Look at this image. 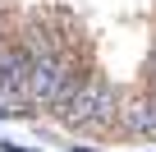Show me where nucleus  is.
<instances>
[{
    "instance_id": "nucleus-1",
    "label": "nucleus",
    "mask_w": 156,
    "mask_h": 152,
    "mask_svg": "<svg viewBox=\"0 0 156 152\" xmlns=\"http://www.w3.org/2000/svg\"><path fill=\"white\" fill-rule=\"evenodd\" d=\"M28 69H32V51H28L19 37H5V42H0V102H9V106H23ZM19 115H32V111L23 106Z\"/></svg>"
},
{
    "instance_id": "nucleus-2",
    "label": "nucleus",
    "mask_w": 156,
    "mask_h": 152,
    "mask_svg": "<svg viewBox=\"0 0 156 152\" xmlns=\"http://www.w3.org/2000/svg\"><path fill=\"white\" fill-rule=\"evenodd\" d=\"M119 134L129 138H156V97L138 92V97H124L119 102Z\"/></svg>"
},
{
    "instance_id": "nucleus-3",
    "label": "nucleus",
    "mask_w": 156,
    "mask_h": 152,
    "mask_svg": "<svg viewBox=\"0 0 156 152\" xmlns=\"http://www.w3.org/2000/svg\"><path fill=\"white\" fill-rule=\"evenodd\" d=\"M119 102H124V92L106 79V83H101V92H97V111H92V124H87V129H92V134L115 129V124H119Z\"/></svg>"
},
{
    "instance_id": "nucleus-4",
    "label": "nucleus",
    "mask_w": 156,
    "mask_h": 152,
    "mask_svg": "<svg viewBox=\"0 0 156 152\" xmlns=\"http://www.w3.org/2000/svg\"><path fill=\"white\" fill-rule=\"evenodd\" d=\"M147 97H156V55L147 60Z\"/></svg>"
},
{
    "instance_id": "nucleus-5",
    "label": "nucleus",
    "mask_w": 156,
    "mask_h": 152,
    "mask_svg": "<svg viewBox=\"0 0 156 152\" xmlns=\"http://www.w3.org/2000/svg\"><path fill=\"white\" fill-rule=\"evenodd\" d=\"M0 152H28L23 143H9V138H0Z\"/></svg>"
},
{
    "instance_id": "nucleus-6",
    "label": "nucleus",
    "mask_w": 156,
    "mask_h": 152,
    "mask_svg": "<svg viewBox=\"0 0 156 152\" xmlns=\"http://www.w3.org/2000/svg\"><path fill=\"white\" fill-rule=\"evenodd\" d=\"M9 115H19V111H14L9 102H0V120H9Z\"/></svg>"
}]
</instances>
